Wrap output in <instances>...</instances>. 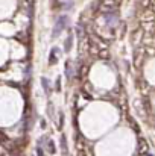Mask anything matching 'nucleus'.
<instances>
[{
    "label": "nucleus",
    "instance_id": "1",
    "mask_svg": "<svg viewBox=\"0 0 155 156\" xmlns=\"http://www.w3.org/2000/svg\"><path fill=\"white\" fill-rule=\"evenodd\" d=\"M65 23H67V17H59V20H58V21H56V24H55L53 37H58V34H61V32H62V29H64Z\"/></svg>",
    "mask_w": 155,
    "mask_h": 156
},
{
    "label": "nucleus",
    "instance_id": "2",
    "mask_svg": "<svg viewBox=\"0 0 155 156\" xmlns=\"http://www.w3.org/2000/svg\"><path fill=\"white\" fill-rule=\"evenodd\" d=\"M61 152H62V156L68 155V149H67V140H65V135H61Z\"/></svg>",
    "mask_w": 155,
    "mask_h": 156
},
{
    "label": "nucleus",
    "instance_id": "3",
    "mask_svg": "<svg viewBox=\"0 0 155 156\" xmlns=\"http://www.w3.org/2000/svg\"><path fill=\"white\" fill-rule=\"evenodd\" d=\"M41 85H43V88H44V93H46L47 96H50L52 88H50V83H49V80H46V77H43V79H41Z\"/></svg>",
    "mask_w": 155,
    "mask_h": 156
},
{
    "label": "nucleus",
    "instance_id": "4",
    "mask_svg": "<svg viewBox=\"0 0 155 156\" xmlns=\"http://www.w3.org/2000/svg\"><path fill=\"white\" fill-rule=\"evenodd\" d=\"M72 41H73V37H72V34L67 37V40H65V52H70V49H72Z\"/></svg>",
    "mask_w": 155,
    "mask_h": 156
},
{
    "label": "nucleus",
    "instance_id": "5",
    "mask_svg": "<svg viewBox=\"0 0 155 156\" xmlns=\"http://www.w3.org/2000/svg\"><path fill=\"white\" fill-rule=\"evenodd\" d=\"M56 52H58V49L56 47H53L52 49V52H50V56H49V64H55V55H56Z\"/></svg>",
    "mask_w": 155,
    "mask_h": 156
},
{
    "label": "nucleus",
    "instance_id": "6",
    "mask_svg": "<svg viewBox=\"0 0 155 156\" xmlns=\"http://www.w3.org/2000/svg\"><path fill=\"white\" fill-rule=\"evenodd\" d=\"M47 144H49V153H50V155H55V153H56V149H55V143H53L52 140H49V143H47Z\"/></svg>",
    "mask_w": 155,
    "mask_h": 156
},
{
    "label": "nucleus",
    "instance_id": "7",
    "mask_svg": "<svg viewBox=\"0 0 155 156\" xmlns=\"http://www.w3.org/2000/svg\"><path fill=\"white\" fill-rule=\"evenodd\" d=\"M62 126H64V114L61 112V120H59V126H58V127L62 129Z\"/></svg>",
    "mask_w": 155,
    "mask_h": 156
},
{
    "label": "nucleus",
    "instance_id": "8",
    "mask_svg": "<svg viewBox=\"0 0 155 156\" xmlns=\"http://www.w3.org/2000/svg\"><path fill=\"white\" fill-rule=\"evenodd\" d=\"M61 90V80H59V77L56 79V91H59Z\"/></svg>",
    "mask_w": 155,
    "mask_h": 156
},
{
    "label": "nucleus",
    "instance_id": "9",
    "mask_svg": "<svg viewBox=\"0 0 155 156\" xmlns=\"http://www.w3.org/2000/svg\"><path fill=\"white\" fill-rule=\"evenodd\" d=\"M49 115L53 117V106H52V103H49Z\"/></svg>",
    "mask_w": 155,
    "mask_h": 156
},
{
    "label": "nucleus",
    "instance_id": "10",
    "mask_svg": "<svg viewBox=\"0 0 155 156\" xmlns=\"http://www.w3.org/2000/svg\"><path fill=\"white\" fill-rule=\"evenodd\" d=\"M37 153H38V156H44V155H43V150H41V147H37Z\"/></svg>",
    "mask_w": 155,
    "mask_h": 156
},
{
    "label": "nucleus",
    "instance_id": "11",
    "mask_svg": "<svg viewBox=\"0 0 155 156\" xmlns=\"http://www.w3.org/2000/svg\"><path fill=\"white\" fill-rule=\"evenodd\" d=\"M142 3H143V6H148V5H149V0H143Z\"/></svg>",
    "mask_w": 155,
    "mask_h": 156
},
{
    "label": "nucleus",
    "instance_id": "12",
    "mask_svg": "<svg viewBox=\"0 0 155 156\" xmlns=\"http://www.w3.org/2000/svg\"><path fill=\"white\" fill-rule=\"evenodd\" d=\"M154 9H155V3H154Z\"/></svg>",
    "mask_w": 155,
    "mask_h": 156
}]
</instances>
